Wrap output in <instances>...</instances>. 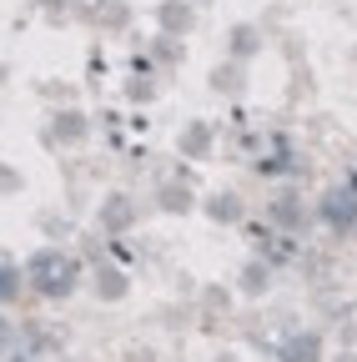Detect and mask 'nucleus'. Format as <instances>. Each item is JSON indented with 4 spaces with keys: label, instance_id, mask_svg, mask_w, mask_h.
<instances>
[{
    "label": "nucleus",
    "instance_id": "obj_1",
    "mask_svg": "<svg viewBox=\"0 0 357 362\" xmlns=\"http://www.w3.org/2000/svg\"><path fill=\"white\" fill-rule=\"evenodd\" d=\"M30 282L46 292V297H66L76 287V262L66 252H35L30 262Z\"/></svg>",
    "mask_w": 357,
    "mask_h": 362
},
{
    "label": "nucleus",
    "instance_id": "obj_4",
    "mask_svg": "<svg viewBox=\"0 0 357 362\" xmlns=\"http://www.w3.org/2000/svg\"><path fill=\"white\" fill-rule=\"evenodd\" d=\"M11 292H16V272L0 267V297H11Z\"/></svg>",
    "mask_w": 357,
    "mask_h": 362
},
{
    "label": "nucleus",
    "instance_id": "obj_3",
    "mask_svg": "<svg viewBox=\"0 0 357 362\" xmlns=\"http://www.w3.org/2000/svg\"><path fill=\"white\" fill-rule=\"evenodd\" d=\"M307 357H317V337H302V342H292L282 352V362H307Z\"/></svg>",
    "mask_w": 357,
    "mask_h": 362
},
{
    "label": "nucleus",
    "instance_id": "obj_2",
    "mask_svg": "<svg viewBox=\"0 0 357 362\" xmlns=\"http://www.w3.org/2000/svg\"><path fill=\"white\" fill-rule=\"evenodd\" d=\"M322 221H332V226H352V221H357V192H352V187L332 192V197L322 202Z\"/></svg>",
    "mask_w": 357,
    "mask_h": 362
},
{
    "label": "nucleus",
    "instance_id": "obj_5",
    "mask_svg": "<svg viewBox=\"0 0 357 362\" xmlns=\"http://www.w3.org/2000/svg\"><path fill=\"white\" fill-rule=\"evenodd\" d=\"M0 337H6V322H0Z\"/></svg>",
    "mask_w": 357,
    "mask_h": 362
}]
</instances>
